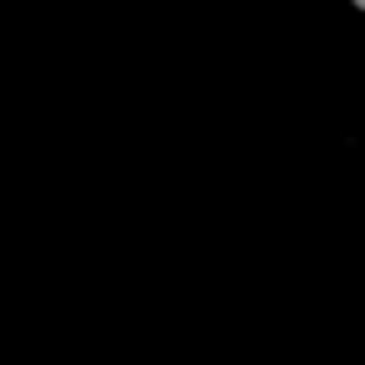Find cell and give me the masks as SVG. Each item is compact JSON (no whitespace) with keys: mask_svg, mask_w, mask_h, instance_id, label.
<instances>
[{"mask_svg":"<svg viewBox=\"0 0 365 365\" xmlns=\"http://www.w3.org/2000/svg\"><path fill=\"white\" fill-rule=\"evenodd\" d=\"M350 6H360V11H365V0H350Z\"/></svg>","mask_w":365,"mask_h":365,"instance_id":"cell-1","label":"cell"}]
</instances>
